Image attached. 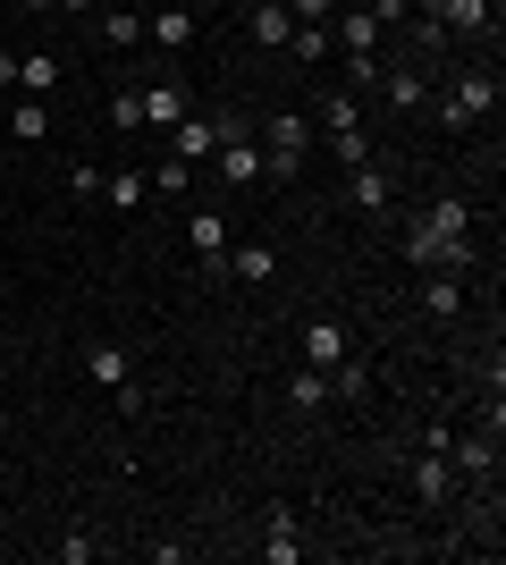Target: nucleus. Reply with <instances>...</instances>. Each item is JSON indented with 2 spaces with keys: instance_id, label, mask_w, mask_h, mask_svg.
<instances>
[{
  "instance_id": "35",
  "label": "nucleus",
  "mask_w": 506,
  "mask_h": 565,
  "mask_svg": "<svg viewBox=\"0 0 506 565\" xmlns=\"http://www.w3.org/2000/svg\"><path fill=\"white\" fill-rule=\"evenodd\" d=\"M68 186L85 194V203H101V169H94V161H76V169H68Z\"/></svg>"
},
{
  "instance_id": "29",
  "label": "nucleus",
  "mask_w": 506,
  "mask_h": 565,
  "mask_svg": "<svg viewBox=\"0 0 506 565\" xmlns=\"http://www.w3.org/2000/svg\"><path fill=\"white\" fill-rule=\"evenodd\" d=\"M101 43H110V51L144 43V18H136V9H101Z\"/></svg>"
},
{
  "instance_id": "19",
  "label": "nucleus",
  "mask_w": 506,
  "mask_h": 565,
  "mask_svg": "<svg viewBox=\"0 0 506 565\" xmlns=\"http://www.w3.org/2000/svg\"><path fill=\"white\" fill-rule=\"evenodd\" d=\"M270 270H279V254H270L262 236H254V245H228V262H219V279H237V287H262Z\"/></svg>"
},
{
  "instance_id": "18",
  "label": "nucleus",
  "mask_w": 506,
  "mask_h": 565,
  "mask_svg": "<svg viewBox=\"0 0 506 565\" xmlns=\"http://www.w3.org/2000/svg\"><path fill=\"white\" fill-rule=\"evenodd\" d=\"M413 498H422V507H448V498H456V465H448V456H413Z\"/></svg>"
},
{
  "instance_id": "38",
  "label": "nucleus",
  "mask_w": 506,
  "mask_h": 565,
  "mask_svg": "<svg viewBox=\"0 0 506 565\" xmlns=\"http://www.w3.org/2000/svg\"><path fill=\"white\" fill-rule=\"evenodd\" d=\"M60 9H68V18H85V9H94V0H60Z\"/></svg>"
},
{
  "instance_id": "15",
  "label": "nucleus",
  "mask_w": 506,
  "mask_h": 565,
  "mask_svg": "<svg viewBox=\"0 0 506 565\" xmlns=\"http://www.w3.org/2000/svg\"><path fill=\"white\" fill-rule=\"evenodd\" d=\"M186 245H194V262H203V279H219V262H228V220H219V212H194L186 220Z\"/></svg>"
},
{
  "instance_id": "32",
  "label": "nucleus",
  "mask_w": 506,
  "mask_h": 565,
  "mask_svg": "<svg viewBox=\"0 0 506 565\" xmlns=\"http://www.w3.org/2000/svg\"><path fill=\"white\" fill-rule=\"evenodd\" d=\"M337 9H346V0H288V18H295V25H330Z\"/></svg>"
},
{
  "instance_id": "22",
  "label": "nucleus",
  "mask_w": 506,
  "mask_h": 565,
  "mask_svg": "<svg viewBox=\"0 0 506 565\" xmlns=\"http://www.w3.org/2000/svg\"><path fill=\"white\" fill-rule=\"evenodd\" d=\"M448 465H456V481H489V472H498V448H489V439H448Z\"/></svg>"
},
{
  "instance_id": "25",
  "label": "nucleus",
  "mask_w": 506,
  "mask_h": 565,
  "mask_svg": "<svg viewBox=\"0 0 506 565\" xmlns=\"http://www.w3.org/2000/svg\"><path fill=\"white\" fill-rule=\"evenodd\" d=\"M330 25H295V34H288V60H295V68H321V60H330Z\"/></svg>"
},
{
  "instance_id": "27",
  "label": "nucleus",
  "mask_w": 506,
  "mask_h": 565,
  "mask_svg": "<svg viewBox=\"0 0 506 565\" xmlns=\"http://www.w3.org/2000/svg\"><path fill=\"white\" fill-rule=\"evenodd\" d=\"M9 136H18V143H43V136H51V102L25 94V102H18V118H9Z\"/></svg>"
},
{
  "instance_id": "20",
  "label": "nucleus",
  "mask_w": 506,
  "mask_h": 565,
  "mask_svg": "<svg viewBox=\"0 0 506 565\" xmlns=\"http://www.w3.org/2000/svg\"><path fill=\"white\" fill-rule=\"evenodd\" d=\"M330 397H337V405H363V397H372V363H363L355 347L330 363Z\"/></svg>"
},
{
  "instance_id": "37",
  "label": "nucleus",
  "mask_w": 506,
  "mask_h": 565,
  "mask_svg": "<svg viewBox=\"0 0 506 565\" xmlns=\"http://www.w3.org/2000/svg\"><path fill=\"white\" fill-rule=\"evenodd\" d=\"M0 94H18V51H0Z\"/></svg>"
},
{
  "instance_id": "9",
  "label": "nucleus",
  "mask_w": 506,
  "mask_h": 565,
  "mask_svg": "<svg viewBox=\"0 0 506 565\" xmlns=\"http://www.w3.org/2000/svg\"><path fill=\"white\" fill-rule=\"evenodd\" d=\"M295 347H304V363H313V372H330L337 354L355 347V330H346V321H337V312H313V321H304V330H295Z\"/></svg>"
},
{
  "instance_id": "31",
  "label": "nucleus",
  "mask_w": 506,
  "mask_h": 565,
  "mask_svg": "<svg viewBox=\"0 0 506 565\" xmlns=\"http://www.w3.org/2000/svg\"><path fill=\"white\" fill-rule=\"evenodd\" d=\"M110 127H119V136H144V102H136V94H110Z\"/></svg>"
},
{
  "instance_id": "5",
  "label": "nucleus",
  "mask_w": 506,
  "mask_h": 565,
  "mask_svg": "<svg viewBox=\"0 0 506 565\" xmlns=\"http://www.w3.org/2000/svg\"><path fill=\"white\" fill-rule=\"evenodd\" d=\"M212 161H219V186H237V194H245V186H262V136H254L245 118L228 127V136H219Z\"/></svg>"
},
{
  "instance_id": "14",
  "label": "nucleus",
  "mask_w": 506,
  "mask_h": 565,
  "mask_svg": "<svg viewBox=\"0 0 506 565\" xmlns=\"http://www.w3.org/2000/svg\"><path fill=\"white\" fill-rule=\"evenodd\" d=\"M144 34H152V51H169V60H177V51L194 43V9H186V0H161V9L144 18Z\"/></svg>"
},
{
  "instance_id": "8",
  "label": "nucleus",
  "mask_w": 506,
  "mask_h": 565,
  "mask_svg": "<svg viewBox=\"0 0 506 565\" xmlns=\"http://www.w3.org/2000/svg\"><path fill=\"white\" fill-rule=\"evenodd\" d=\"M330 43L346 51V60H380L388 25H380V18H372V9H363V0H355V9H337V18H330Z\"/></svg>"
},
{
  "instance_id": "11",
  "label": "nucleus",
  "mask_w": 506,
  "mask_h": 565,
  "mask_svg": "<svg viewBox=\"0 0 506 565\" xmlns=\"http://www.w3.org/2000/svg\"><path fill=\"white\" fill-rule=\"evenodd\" d=\"M136 102H144V127H152V136H169V127H177V118L194 110V94L177 85V76H152V85H144Z\"/></svg>"
},
{
  "instance_id": "21",
  "label": "nucleus",
  "mask_w": 506,
  "mask_h": 565,
  "mask_svg": "<svg viewBox=\"0 0 506 565\" xmlns=\"http://www.w3.org/2000/svg\"><path fill=\"white\" fill-rule=\"evenodd\" d=\"M144 169H101V203H110V212H144Z\"/></svg>"
},
{
  "instance_id": "23",
  "label": "nucleus",
  "mask_w": 506,
  "mask_h": 565,
  "mask_svg": "<svg viewBox=\"0 0 506 565\" xmlns=\"http://www.w3.org/2000/svg\"><path fill=\"white\" fill-rule=\"evenodd\" d=\"M313 127H321V136H355V127H363V110H355V94H321V110H313Z\"/></svg>"
},
{
  "instance_id": "36",
  "label": "nucleus",
  "mask_w": 506,
  "mask_h": 565,
  "mask_svg": "<svg viewBox=\"0 0 506 565\" xmlns=\"http://www.w3.org/2000/svg\"><path fill=\"white\" fill-rule=\"evenodd\" d=\"M363 9H372L380 25H406V9H413V0H363Z\"/></svg>"
},
{
  "instance_id": "30",
  "label": "nucleus",
  "mask_w": 506,
  "mask_h": 565,
  "mask_svg": "<svg viewBox=\"0 0 506 565\" xmlns=\"http://www.w3.org/2000/svg\"><path fill=\"white\" fill-rule=\"evenodd\" d=\"M144 186H161V194H186V186H194V161H177V152H161Z\"/></svg>"
},
{
  "instance_id": "7",
  "label": "nucleus",
  "mask_w": 506,
  "mask_h": 565,
  "mask_svg": "<svg viewBox=\"0 0 506 565\" xmlns=\"http://www.w3.org/2000/svg\"><path fill=\"white\" fill-rule=\"evenodd\" d=\"M228 127H237V110H219V118L186 110V118H177V127H169V152H177V161H212V152H219V136H228Z\"/></svg>"
},
{
  "instance_id": "17",
  "label": "nucleus",
  "mask_w": 506,
  "mask_h": 565,
  "mask_svg": "<svg viewBox=\"0 0 506 565\" xmlns=\"http://www.w3.org/2000/svg\"><path fill=\"white\" fill-rule=\"evenodd\" d=\"M245 34H254L262 51H288V34H295L288 0H254V9H245Z\"/></svg>"
},
{
  "instance_id": "4",
  "label": "nucleus",
  "mask_w": 506,
  "mask_h": 565,
  "mask_svg": "<svg viewBox=\"0 0 506 565\" xmlns=\"http://www.w3.org/2000/svg\"><path fill=\"white\" fill-rule=\"evenodd\" d=\"M85 380H94V388H110L127 414L144 405V388H136V363H127V347H110V338H94V347H85Z\"/></svg>"
},
{
  "instance_id": "12",
  "label": "nucleus",
  "mask_w": 506,
  "mask_h": 565,
  "mask_svg": "<svg viewBox=\"0 0 506 565\" xmlns=\"http://www.w3.org/2000/svg\"><path fill=\"white\" fill-rule=\"evenodd\" d=\"M413 305H422V321H464V279L456 270H422Z\"/></svg>"
},
{
  "instance_id": "28",
  "label": "nucleus",
  "mask_w": 506,
  "mask_h": 565,
  "mask_svg": "<svg viewBox=\"0 0 506 565\" xmlns=\"http://www.w3.org/2000/svg\"><path fill=\"white\" fill-rule=\"evenodd\" d=\"M262 557H270V565H295V557H304V541H295V515H270V541H262Z\"/></svg>"
},
{
  "instance_id": "26",
  "label": "nucleus",
  "mask_w": 506,
  "mask_h": 565,
  "mask_svg": "<svg viewBox=\"0 0 506 565\" xmlns=\"http://www.w3.org/2000/svg\"><path fill=\"white\" fill-rule=\"evenodd\" d=\"M288 405H295V414H321V405H330V372H313V363H304V372L288 380Z\"/></svg>"
},
{
  "instance_id": "33",
  "label": "nucleus",
  "mask_w": 506,
  "mask_h": 565,
  "mask_svg": "<svg viewBox=\"0 0 506 565\" xmlns=\"http://www.w3.org/2000/svg\"><path fill=\"white\" fill-rule=\"evenodd\" d=\"M330 152H337L346 169H363V161H372V136H363V127H355V136H330Z\"/></svg>"
},
{
  "instance_id": "34",
  "label": "nucleus",
  "mask_w": 506,
  "mask_h": 565,
  "mask_svg": "<svg viewBox=\"0 0 506 565\" xmlns=\"http://www.w3.org/2000/svg\"><path fill=\"white\" fill-rule=\"evenodd\" d=\"M94 557H101L94 532H68V541H60V565H94Z\"/></svg>"
},
{
  "instance_id": "1",
  "label": "nucleus",
  "mask_w": 506,
  "mask_h": 565,
  "mask_svg": "<svg viewBox=\"0 0 506 565\" xmlns=\"http://www.w3.org/2000/svg\"><path fill=\"white\" fill-rule=\"evenodd\" d=\"M406 262L413 270H473V262H482V245H473V203H464V194H439L431 212L413 220L406 228Z\"/></svg>"
},
{
  "instance_id": "24",
  "label": "nucleus",
  "mask_w": 506,
  "mask_h": 565,
  "mask_svg": "<svg viewBox=\"0 0 506 565\" xmlns=\"http://www.w3.org/2000/svg\"><path fill=\"white\" fill-rule=\"evenodd\" d=\"M448 43H456V34H448V25L422 9V18H413V60H422V68H439V60H448Z\"/></svg>"
},
{
  "instance_id": "3",
  "label": "nucleus",
  "mask_w": 506,
  "mask_h": 565,
  "mask_svg": "<svg viewBox=\"0 0 506 565\" xmlns=\"http://www.w3.org/2000/svg\"><path fill=\"white\" fill-rule=\"evenodd\" d=\"M498 110V68H456V85H448V102H439V127H482V118Z\"/></svg>"
},
{
  "instance_id": "6",
  "label": "nucleus",
  "mask_w": 506,
  "mask_h": 565,
  "mask_svg": "<svg viewBox=\"0 0 506 565\" xmlns=\"http://www.w3.org/2000/svg\"><path fill=\"white\" fill-rule=\"evenodd\" d=\"M422 9H431L456 43H489V34H498V0H422Z\"/></svg>"
},
{
  "instance_id": "2",
  "label": "nucleus",
  "mask_w": 506,
  "mask_h": 565,
  "mask_svg": "<svg viewBox=\"0 0 506 565\" xmlns=\"http://www.w3.org/2000/svg\"><path fill=\"white\" fill-rule=\"evenodd\" d=\"M304 161H313V118L304 110H270L262 118V178L270 186H295Z\"/></svg>"
},
{
  "instance_id": "10",
  "label": "nucleus",
  "mask_w": 506,
  "mask_h": 565,
  "mask_svg": "<svg viewBox=\"0 0 506 565\" xmlns=\"http://www.w3.org/2000/svg\"><path fill=\"white\" fill-rule=\"evenodd\" d=\"M346 194H355V212H363V220H380V212H397V169H380V161H363V169H346Z\"/></svg>"
},
{
  "instance_id": "13",
  "label": "nucleus",
  "mask_w": 506,
  "mask_h": 565,
  "mask_svg": "<svg viewBox=\"0 0 506 565\" xmlns=\"http://www.w3.org/2000/svg\"><path fill=\"white\" fill-rule=\"evenodd\" d=\"M372 94H380L388 110H422V102H431V68H422V60H413V68H380Z\"/></svg>"
},
{
  "instance_id": "16",
  "label": "nucleus",
  "mask_w": 506,
  "mask_h": 565,
  "mask_svg": "<svg viewBox=\"0 0 506 565\" xmlns=\"http://www.w3.org/2000/svg\"><path fill=\"white\" fill-rule=\"evenodd\" d=\"M60 76H68V60H60V51H18V94L51 102V94H60Z\"/></svg>"
}]
</instances>
